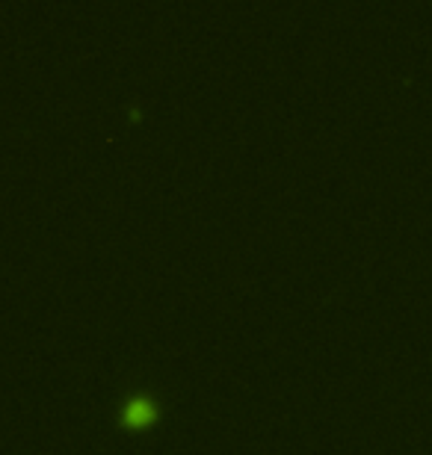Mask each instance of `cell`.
<instances>
[{"label":"cell","instance_id":"1","mask_svg":"<svg viewBox=\"0 0 432 455\" xmlns=\"http://www.w3.org/2000/svg\"><path fill=\"white\" fill-rule=\"evenodd\" d=\"M157 417H160V405H157L151 393H133V397L125 399V405L119 411V420L125 429H145Z\"/></svg>","mask_w":432,"mask_h":455}]
</instances>
